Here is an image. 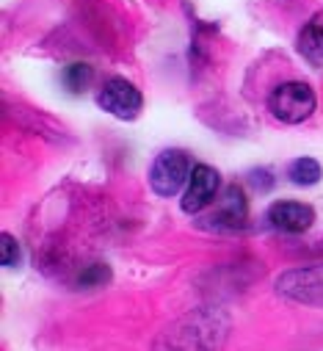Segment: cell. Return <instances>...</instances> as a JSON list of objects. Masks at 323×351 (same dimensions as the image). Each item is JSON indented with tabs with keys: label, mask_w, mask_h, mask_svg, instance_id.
Instances as JSON below:
<instances>
[{
	"label": "cell",
	"mask_w": 323,
	"mask_h": 351,
	"mask_svg": "<svg viewBox=\"0 0 323 351\" xmlns=\"http://www.w3.org/2000/svg\"><path fill=\"white\" fill-rule=\"evenodd\" d=\"M218 335L224 332H218L210 318H194V326L183 332H166V351H218Z\"/></svg>",
	"instance_id": "5"
},
{
	"label": "cell",
	"mask_w": 323,
	"mask_h": 351,
	"mask_svg": "<svg viewBox=\"0 0 323 351\" xmlns=\"http://www.w3.org/2000/svg\"><path fill=\"white\" fill-rule=\"evenodd\" d=\"M89 80H92V66L89 64H69L64 69V83H66V89L75 92V95L83 92L89 86Z\"/></svg>",
	"instance_id": "10"
},
{
	"label": "cell",
	"mask_w": 323,
	"mask_h": 351,
	"mask_svg": "<svg viewBox=\"0 0 323 351\" xmlns=\"http://www.w3.org/2000/svg\"><path fill=\"white\" fill-rule=\"evenodd\" d=\"M246 216H249V205H246V197L237 186H229L224 189L221 199L216 202V210L207 221H213V227H224V230H237L246 224Z\"/></svg>",
	"instance_id": "6"
},
{
	"label": "cell",
	"mask_w": 323,
	"mask_h": 351,
	"mask_svg": "<svg viewBox=\"0 0 323 351\" xmlns=\"http://www.w3.org/2000/svg\"><path fill=\"white\" fill-rule=\"evenodd\" d=\"M20 257H23V252H20L17 238L9 235V232H3V235H0V263H3L6 269H14L17 263H20Z\"/></svg>",
	"instance_id": "11"
},
{
	"label": "cell",
	"mask_w": 323,
	"mask_h": 351,
	"mask_svg": "<svg viewBox=\"0 0 323 351\" xmlns=\"http://www.w3.org/2000/svg\"><path fill=\"white\" fill-rule=\"evenodd\" d=\"M315 106H318L315 92L301 80H290V83L276 86L268 97V111L285 125H298V122L309 119Z\"/></svg>",
	"instance_id": "1"
},
{
	"label": "cell",
	"mask_w": 323,
	"mask_h": 351,
	"mask_svg": "<svg viewBox=\"0 0 323 351\" xmlns=\"http://www.w3.org/2000/svg\"><path fill=\"white\" fill-rule=\"evenodd\" d=\"M287 178H290L296 186H315V183L320 180V163L312 160V158H298V160L290 163Z\"/></svg>",
	"instance_id": "9"
},
{
	"label": "cell",
	"mask_w": 323,
	"mask_h": 351,
	"mask_svg": "<svg viewBox=\"0 0 323 351\" xmlns=\"http://www.w3.org/2000/svg\"><path fill=\"white\" fill-rule=\"evenodd\" d=\"M298 53L312 64L323 66V12H318L298 34Z\"/></svg>",
	"instance_id": "8"
},
{
	"label": "cell",
	"mask_w": 323,
	"mask_h": 351,
	"mask_svg": "<svg viewBox=\"0 0 323 351\" xmlns=\"http://www.w3.org/2000/svg\"><path fill=\"white\" fill-rule=\"evenodd\" d=\"M191 158L183 149H166L160 152L149 169V186L160 197H175L183 191V186L191 180Z\"/></svg>",
	"instance_id": "2"
},
{
	"label": "cell",
	"mask_w": 323,
	"mask_h": 351,
	"mask_svg": "<svg viewBox=\"0 0 323 351\" xmlns=\"http://www.w3.org/2000/svg\"><path fill=\"white\" fill-rule=\"evenodd\" d=\"M100 108H105L108 114H114L116 119H135L144 100H141V92L135 89V86L125 77H111L105 80L103 92L97 97Z\"/></svg>",
	"instance_id": "3"
},
{
	"label": "cell",
	"mask_w": 323,
	"mask_h": 351,
	"mask_svg": "<svg viewBox=\"0 0 323 351\" xmlns=\"http://www.w3.org/2000/svg\"><path fill=\"white\" fill-rule=\"evenodd\" d=\"M108 280H111V271H108V266H103V263L86 266L83 274L77 277V282L83 285V288H97V285H103V282H108Z\"/></svg>",
	"instance_id": "12"
},
{
	"label": "cell",
	"mask_w": 323,
	"mask_h": 351,
	"mask_svg": "<svg viewBox=\"0 0 323 351\" xmlns=\"http://www.w3.org/2000/svg\"><path fill=\"white\" fill-rule=\"evenodd\" d=\"M218 189H221V178L213 166H207V163L194 166L191 180H188V191L183 197V210L185 213H202L216 199Z\"/></svg>",
	"instance_id": "4"
},
{
	"label": "cell",
	"mask_w": 323,
	"mask_h": 351,
	"mask_svg": "<svg viewBox=\"0 0 323 351\" xmlns=\"http://www.w3.org/2000/svg\"><path fill=\"white\" fill-rule=\"evenodd\" d=\"M268 221H271L276 230L296 235V232H304V230L312 227L315 210H312L309 205H304V202H276V205H271V210H268Z\"/></svg>",
	"instance_id": "7"
}]
</instances>
